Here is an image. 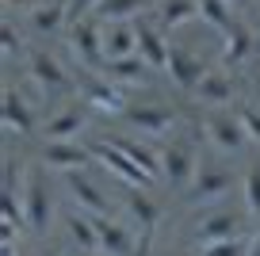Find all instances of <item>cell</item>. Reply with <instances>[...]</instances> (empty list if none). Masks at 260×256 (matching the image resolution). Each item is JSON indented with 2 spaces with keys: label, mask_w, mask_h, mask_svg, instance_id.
<instances>
[{
  "label": "cell",
  "mask_w": 260,
  "mask_h": 256,
  "mask_svg": "<svg viewBox=\"0 0 260 256\" xmlns=\"http://www.w3.org/2000/svg\"><path fill=\"white\" fill-rule=\"evenodd\" d=\"M199 172V126L176 134L172 130L161 145V180L169 191H184L191 176Z\"/></svg>",
  "instance_id": "cell-1"
},
{
  "label": "cell",
  "mask_w": 260,
  "mask_h": 256,
  "mask_svg": "<svg viewBox=\"0 0 260 256\" xmlns=\"http://www.w3.org/2000/svg\"><path fill=\"white\" fill-rule=\"evenodd\" d=\"M195 126H199V134L207 138V145H214V153H222V157H237V153H245L252 145L241 111L226 115L222 107H207V111L195 115Z\"/></svg>",
  "instance_id": "cell-2"
},
{
  "label": "cell",
  "mask_w": 260,
  "mask_h": 256,
  "mask_svg": "<svg viewBox=\"0 0 260 256\" xmlns=\"http://www.w3.org/2000/svg\"><path fill=\"white\" fill-rule=\"evenodd\" d=\"M65 46H69L73 61L84 73H104V65H107V57H104V19H96V16L73 19L69 31H65Z\"/></svg>",
  "instance_id": "cell-3"
},
{
  "label": "cell",
  "mask_w": 260,
  "mask_h": 256,
  "mask_svg": "<svg viewBox=\"0 0 260 256\" xmlns=\"http://www.w3.org/2000/svg\"><path fill=\"white\" fill-rule=\"evenodd\" d=\"M23 214H27V230L35 237L50 230V218H54V195H50V176H46V165L42 168H27V180H23Z\"/></svg>",
  "instance_id": "cell-4"
},
{
  "label": "cell",
  "mask_w": 260,
  "mask_h": 256,
  "mask_svg": "<svg viewBox=\"0 0 260 256\" xmlns=\"http://www.w3.org/2000/svg\"><path fill=\"white\" fill-rule=\"evenodd\" d=\"M119 119L142 138H169L180 126L184 111L180 107H165V104H126V111Z\"/></svg>",
  "instance_id": "cell-5"
},
{
  "label": "cell",
  "mask_w": 260,
  "mask_h": 256,
  "mask_svg": "<svg viewBox=\"0 0 260 256\" xmlns=\"http://www.w3.org/2000/svg\"><path fill=\"white\" fill-rule=\"evenodd\" d=\"M230 187H234V168L222 165V161H211V165L199 161V172H195L191 184L180 191V203H184V207H195V203H207V199L226 195Z\"/></svg>",
  "instance_id": "cell-6"
},
{
  "label": "cell",
  "mask_w": 260,
  "mask_h": 256,
  "mask_svg": "<svg viewBox=\"0 0 260 256\" xmlns=\"http://www.w3.org/2000/svg\"><path fill=\"white\" fill-rule=\"evenodd\" d=\"M77 84H81V100L92 107V111L100 115H115L119 119L122 111H126V92L119 88V84H111V80L104 77V73H77Z\"/></svg>",
  "instance_id": "cell-7"
},
{
  "label": "cell",
  "mask_w": 260,
  "mask_h": 256,
  "mask_svg": "<svg viewBox=\"0 0 260 256\" xmlns=\"http://www.w3.org/2000/svg\"><path fill=\"white\" fill-rule=\"evenodd\" d=\"M27 77H31V84H39L46 96H61V92L73 88V73L57 61V54H50V50H42V46H35L31 54H27Z\"/></svg>",
  "instance_id": "cell-8"
},
{
  "label": "cell",
  "mask_w": 260,
  "mask_h": 256,
  "mask_svg": "<svg viewBox=\"0 0 260 256\" xmlns=\"http://www.w3.org/2000/svg\"><path fill=\"white\" fill-rule=\"evenodd\" d=\"M88 149H92V157H96V165H104L107 172L119 180V184H126V187H153V184H157V180L149 176L142 165H134L126 153L115 149V145H111V142H104V138H96Z\"/></svg>",
  "instance_id": "cell-9"
},
{
  "label": "cell",
  "mask_w": 260,
  "mask_h": 256,
  "mask_svg": "<svg viewBox=\"0 0 260 256\" xmlns=\"http://www.w3.org/2000/svg\"><path fill=\"white\" fill-rule=\"evenodd\" d=\"M92 149L88 145H81L73 138V142H42L39 145V165H46L50 172H57V176H65V172H81V168L92 165Z\"/></svg>",
  "instance_id": "cell-10"
},
{
  "label": "cell",
  "mask_w": 260,
  "mask_h": 256,
  "mask_svg": "<svg viewBox=\"0 0 260 256\" xmlns=\"http://www.w3.org/2000/svg\"><path fill=\"white\" fill-rule=\"evenodd\" d=\"M88 111H92V107L84 104V100H77V104L54 111V115L39 126L42 142H73V138H81V130L88 126Z\"/></svg>",
  "instance_id": "cell-11"
},
{
  "label": "cell",
  "mask_w": 260,
  "mask_h": 256,
  "mask_svg": "<svg viewBox=\"0 0 260 256\" xmlns=\"http://www.w3.org/2000/svg\"><path fill=\"white\" fill-rule=\"evenodd\" d=\"M130 23L138 31V54L146 57V65L149 69H169V46L172 42L165 39V27L157 23V16H138Z\"/></svg>",
  "instance_id": "cell-12"
},
{
  "label": "cell",
  "mask_w": 260,
  "mask_h": 256,
  "mask_svg": "<svg viewBox=\"0 0 260 256\" xmlns=\"http://www.w3.org/2000/svg\"><path fill=\"white\" fill-rule=\"evenodd\" d=\"M0 119H4V130L19 138H31L39 130V119H35L31 104L19 96L16 84H4V96H0Z\"/></svg>",
  "instance_id": "cell-13"
},
{
  "label": "cell",
  "mask_w": 260,
  "mask_h": 256,
  "mask_svg": "<svg viewBox=\"0 0 260 256\" xmlns=\"http://www.w3.org/2000/svg\"><path fill=\"white\" fill-rule=\"evenodd\" d=\"M169 77H172V84H176L184 96H195V88H199V80L207 77V69L187 46L172 42L169 46Z\"/></svg>",
  "instance_id": "cell-14"
},
{
  "label": "cell",
  "mask_w": 260,
  "mask_h": 256,
  "mask_svg": "<svg viewBox=\"0 0 260 256\" xmlns=\"http://www.w3.org/2000/svg\"><path fill=\"white\" fill-rule=\"evenodd\" d=\"M195 100L199 107H226L237 100V77L230 69H207V77L199 80V88H195Z\"/></svg>",
  "instance_id": "cell-15"
},
{
  "label": "cell",
  "mask_w": 260,
  "mask_h": 256,
  "mask_svg": "<svg viewBox=\"0 0 260 256\" xmlns=\"http://www.w3.org/2000/svg\"><path fill=\"white\" fill-rule=\"evenodd\" d=\"M241 222L245 218L237 214V210H230V207H222V210H214V214H207V218H199V226H195V245L203 248V245H211V241H222V237H237L241 233Z\"/></svg>",
  "instance_id": "cell-16"
},
{
  "label": "cell",
  "mask_w": 260,
  "mask_h": 256,
  "mask_svg": "<svg viewBox=\"0 0 260 256\" xmlns=\"http://www.w3.org/2000/svg\"><path fill=\"white\" fill-rule=\"evenodd\" d=\"M61 184H65V191L73 195V203H81V210H88V214H111V199L84 176V168L81 172H65Z\"/></svg>",
  "instance_id": "cell-17"
},
{
  "label": "cell",
  "mask_w": 260,
  "mask_h": 256,
  "mask_svg": "<svg viewBox=\"0 0 260 256\" xmlns=\"http://www.w3.org/2000/svg\"><path fill=\"white\" fill-rule=\"evenodd\" d=\"M27 23H31V31L42 35V39L65 31V27H69V0H42V4H35V8L27 12Z\"/></svg>",
  "instance_id": "cell-18"
},
{
  "label": "cell",
  "mask_w": 260,
  "mask_h": 256,
  "mask_svg": "<svg viewBox=\"0 0 260 256\" xmlns=\"http://www.w3.org/2000/svg\"><path fill=\"white\" fill-rule=\"evenodd\" d=\"M104 142H111L115 149H122L134 165H142L153 180H161V149L146 145L142 138H130V134H104Z\"/></svg>",
  "instance_id": "cell-19"
},
{
  "label": "cell",
  "mask_w": 260,
  "mask_h": 256,
  "mask_svg": "<svg viewBox=\"0 0 260 256\" xmlns=\"http://www.w3.org/2000/svg\"><path fill=\"white\" fill-rule=\"evenodd\" d=\"M96 218V233H100V248L107 256H130V248L138 245V237L126 230L122 222H115L111 214H92Z\"/></svg>",
  "instance_id": "cell-20"
},
{
  "label": "cell",
  "mask_w": 260,
  "mask_h": 256,
  "mask_svg": "<svg viewBox=\"0 0 260 256\" xmlns=\"http://www.w3.org/2000/svg\"><path fill=\"white\" fill-rule=\"evenodd\" d=\"M61 226H65V237H69V245H73L77 252H96L100 248L96 218H92L88 210H69V214L61 218Z\"/></svg>",
  "instance_id": "cell-21"
},
{
  "label": "cell",
  "mask_w": 260,
  "mask_h": 256,
  "mask_svg": "<svg viewBox=\"0 0 260 256\" xmlns=\"http://www.w3.org/2000/svg\"><path fill=\"white\" fill-rule=\"evenodd\" d=\"M104 77L111 80V84H119L122 92H130V88H138V84L149 80V65H146L142 54H130V57H119V61H107Z\"/></svg>",
  "instance_id": "cell-22"
},
{
  "label": "cell",
  "mask_w": 260,
  "mask_h": 256,
  "mask_svg": "<svg viewBox=\"0 0 260 256\" xmlns=\"http://www.w3.org/2000/svg\"><path fill=\"white\" fill-rule=\"evenodd\" d=\"M138 54V31L130 19H119V23L104 27V57L107 61H119V57Z\"/></svg>",
  "instance_id": "cell-23"
},
{
  "label": "cell",
  "mask_w": 260,
  "mask_h": 256,
  "mask_svg": "<svg viewBox=\"0 0 260 256\" xmlns=\"http://www.w3.org/2000/svg\"><path fill=\"white\" fill-rule=\"evenodd\" d=\"M153 8H157V0H100L92 8V16L104 19V23H119V19H138Z\"/></svg>",
  "instance_id": "cell-24"
},
{
  "label": "cell",
  "mask_w": 260,
  "mask_h": 256,
  "mask_svg": "<svg viewBox=\"0 0 260 256\" xmlns=\"http://www.w3.org/2000/svg\"><path fill=\"white\" fill-rule=\"evenodd\" d=\"M195 19H199V0H161L157 4V23L165 31H180Z\"/></svg>",
  "instance_id": "cell-25"
},
{
  "label": "cell",
  "mask_w": 260,
  "mask_h": 256,
  "mask_svg": "<svg viewBox=\"0 0 260 256\" xmlns=\"http://www.w3.org/2000/svg\"><path fill=\"white\" fill-rule=\"evenodd\" d=\"M199 19H203L211 31H218L222 39L237 31V16L230 0H199Z\"/></svg>",
  "instance_id": "cell-26"
},
{
  "label": "cell",
  "mask_w": 260,
  "mask_h": 256,
  "mask_svg": "<svg viewBox=\"0 0 260 256\" xmlns=\"http://www.w3.org/2000/svg\"><path fill=\"white\" fill-rule=\"evenodd\" d=\"M252 50H256L252 31L237 23V31L226 35V46H222V65H226V69H237V65H245V61L252 57Z\"/></svg>",
  "instance_id": "cell-27"
},
{
  "label": "cell",
  "mask_w": 260,
  "mask_h": 256,
  "mask_svg": "<svg viewBox=\"0 0 260 256\" xmlns=\"http://www.w3.org/2000/svg\"><path fill=\"white\" fill-rule=\"evenodd\" d=\"M122 203H126L130 218H134L138 226H157V222H161V207H157V203L146 195V187H130Z\"/></svg>",
  "instance_id": "cell-28"
},
{
  "label": "cell",
  "mask_w": 260,
  "mask_h": 256,
  "mask_svg": "<svg viewBox=\"0 0 260 256\" xmlns=\"http://www.w3.org/2000/svg\"><path fill=\"white\" fill-rule=\"evenodd\" d=\"M245 214L260 222V157L245 168Z\"/></svg>",
  "instance_id": "cell-29"
},
{
  "label": "cell",
  "mask_w": 260,
  "mask_h": 256,
  "mask_svg": "<svg viewBox=\"0 0 260 256\" xmlns=\"http://www.w3.org/2000/svg\"><path fill=\"white\" fill-rule=\"evenodd\" d=\"M252 248V237H222V241H211V245L199 248V256H249Z\"/></svg>",
  "instance_id": "cell-30"
},
{
  "label": "cell",
  "mask_w": 260,
  "mask_h": 256,
  "mask_svg": "<svg viewBox=\"0 0 260 256\" xmlns=\"http://www.w3.org/2000/svg\"><path fill=\"white\" fill-rule=\"evenodd\" d=\"M0 46H4V61H16L19 50H23V42H19V35H16L12 23H4V31H0Z\"/></svg>",
  "instance_id": "cell-31"
},
{
  "label": "cell",
  "mask_w": 260,
  "mask_h": 256,
  "mask_svg": "<svg viewBox=\"0 0 260 256\" xmlns=\"http://www.w3.org/2000/svg\"><path fill=\"white\" fill-rule=\"evenodd\" d=\"M153 237H157V226H142L138 245L130 248V256H153Z\"/></svg>",
  "instance_id": "cell-32"
},
{
  "label": "cell",
  "mask_w": 260,
  "mask_h": 256,
  "mask_svg": "<svg viewBox=\"0 0 260 256\" xmlns=\"http://www.w3.org/2000/svg\"><path fill=\"white\" fill-rule=\"evenodd\" d=\"M241 119H245V126H249V138H252V142H260V107L256 104H245L241 107Z\"/></svg>",
  "instance_id": "cell-33"
},
{
  "label": "cell",
  "mask_w": 260,
  "mask_h": 256,
  "mask_svg": "<svg viewBox=\"0 0 260 256\" xmlns=\"http://www.w3.org/2000/svg\"><path fill=\"white\" fill-rule=\"evenodd\" d=\"M100 0H69V23L81 16H92V8H96Z\"/></svg>",
  "instance_id": "cell-34"
},
{
  "label": "cell",
  "mask_w": 260,
  "mask_h": 256,
  "mask_svg": "<svg viewBox=\"0 0 260 256\" xmlns=\"http://www.w3.org/2000/svg\"><path fill=\"white\" fill-rule=\"evenodd\" d=\"M249 256H260V230L252 233V248H249Z\"/></svg>",
  "instance_id": "cell-35"
},
{
  "label": "cell",
  "mask_w": 260,
  "mask_h": 256,
  "mask_svg": "<svg viewBox=\"0 0 260 256\" xmlns=\"http://www.w3.org/2000/svg\"><path fill=\"white\" fill-rule=\"evenodd\" d=\"M0 256H19V252H16V245H12V241H4V248H0Z\"/></svg>",
  "instance_id": "cell-36"
},
{
  "label": "cell",
  "mask_w": 260,
  "mask_h": 256,
  "mask_svg": "<svg viewBox=\"0 0 260 256\" xmlns=\"http://www.w3.org/2000/svg\"><path fill=\"white\" fill-rule=\"evenodd\" d=\"M230 4H237V8H241V4H249V0H230Z\"/></svg>",
  "instance_id": "cell-37"
},
{
  "label": "cell",
  "mask_w": 260,
  "mask_h": 256,
  "mask_svg": "<svg viewBox=\"0 0 260 256\" xmlns=\"http://www.w3.org/2000/svg\"><path fill=\"white\" fill-rule=\"evenodd\" d=\"M4 4H19V0H4Z\"/></svg>",
  "instance_id": "cell-38"
},
{
  "label": "cell",
  "mask_w": 260,
  "mask_h": 256,
  "mask_svg": "<svg viewBox=\"0 0 260 256\" xmlns=\"http://www.w3.org/2000/svg\"><path fill=\"white\" fill-rule=\"evenodd\" d=\"M42 256H46V252H42Z\"/></svg>",
  "instance_id": "cell-39"
}]
</instances>
